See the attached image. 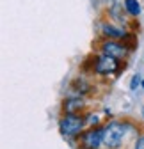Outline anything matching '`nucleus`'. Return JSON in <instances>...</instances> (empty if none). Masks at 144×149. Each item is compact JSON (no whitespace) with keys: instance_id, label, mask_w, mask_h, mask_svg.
Returning a JSON list of instances; mask_svg holds the SVG:
<instances>
[{"instance_id":"20e7f679","label":"nucleus","mask_w":144,"mask_h":149,"mask_svg":"<svg viewBox=\"0 0 144 149\" xmlns=\"http://www.w3.org/2000/svg\"><path fill=\"white\" fill-rule=\"evenodd\" d=\"M103 144V126H89V130L80 135L82 149H100Z\"/></svg>"},{"instance_id":"7ed1b4c3","label":"nucleus","mask_w":144,"mask_h":149,"mask_svg":"<svg viewBox=\"0 0 144 149\" xmlns=\"http://www.w3.org/2000/svg\"><path fill=\"white\" fill-rule=\"evenodd\" d=\"M124 68H127V64L121 62L119 59L101 53V55H94L93 57L91 73L100 74V77H112V74H119L121 71H124Z\"/></svg>"},{"instance_id":"f257e3e1","label":"nucleus","mask_w":144,"mask_h":149,"mask_svg":"<svg viewBox=\"0 0 144 149\" xmlns=\"http://www.w3.org/2000/svg\"><path fill=\"white\" fill-rule=\"evenodd\" d=\"M130 135V124L127 121H109L103 126V146L107 149H121Z\"/></svg>"},{"instance_id":"39448f33","label":"nucleus","mask_w":144,"mask_h":149,"mask_svg":"<svg viewBox=\"0 0 144 149\" xmlns=\"http://www.w3.org/2000/svg\"><path fill=\"white\" fill-rule=\"evenodd\" d=\"M100 50L101 53H107V55H110V57H116L119 61L123 59H127V55L130 53V50L124 46L121 41H116V39H105L101 45H100Z\"/></svg>"},{"instance_id":"0eeeda50","label":"nucleus","mask_w":144,"mask_h":149,"mask_svg":"<svg viewBox=\"0 0 144 149\" xmlns=\"http://www.w3.org/2000/svg\"><path fill=\"white\" fill-rule=\"evenodd\" d=\"M84 98L80 96H69L62 101V112L64 114H80V112L84 110Z\"/></svg>"},{"instance_id":"f03ea898","label":"nucleus","mask_w":144,"mask_h":149,"mask_svg":"<svg viewBox=\"0 0 144 149\" xmlns=\"http://www.w3.org/2000/svg\"><path fill=\"white\" fill-rule=\"evenodd\" d=\"M87 119L82 114H62L59 119V133L66 140L80 139V135L85 132Z\"/></svg>"},{"instance_id":"9b49d317","label":"nucleus","mask_w":144,"mask_h":149,"mask_svg":"<svg viewBox=\"0 0 144 149\" xmlns=\"http://www.w3.org/2000/svg\"><path fill=\"white\" fill-rule=\"evenodd\" d=\"M141 85H142V77H141V74H134L132 80H130V91H135Z\"/></svg>"},{"instance_id":"ddd939ff","label":"nucleus","mask_w":144,"mask_h":149,"mask_svg":"<svg viewBox=\"0 0 144 149\" xmlns=\"http://www.w3.org/2000/svg\"><path fill=\"white\" fill-rule=\"evenodd\" d=\"M134 149H144V135H139L134 142Z\"/></svg>"},{"instance_id":"1a4fd4ad","label":"nucleus","mask_w":144,"mask_h":149,"mask_svg":"<svg viewBox=\"0 0 144 149\" xmlns=\"http://www.w3.org/2000/svg\"><path fill=\"white\" fill-rule=\"evenodd\" d=\"M121 43L127 46L130 52H134V50L137 48V36H135L134 32H127V34H124V37L121 39Z\"/></svg>"},{"instance_id":"f8f14e48","label":"nucleus","mask_w":144,"mask_h":149,"mask_svg":"<svg viewBox=\"0 0 144 149\" xmlns=\"http://www.w3.org/2000/svg\"><path fill=\"white\" fill-rule=\"evenodd\" d=\"M87 126H100V116L98 114H87Z\"/></svg>"},{"instance_id":"9d476101","label":"nucleus","mask_w":144,"mask_h":149,"mask_svg":"<svg viewBox=\"0 0 144 149\" xmlns=\"http://www.w3.org/2000/svg\"><path fill=\"white\" fill-rule=\"evenodd\" d=\"M73 87H77L78 96H80V94H85V92L89 91V84H87L84 78H77V80L73 82Z\"/></svg>"},{"instance_id":"2eb2a0df","label":"nucleus","mask_w":144,"mask_h":149,"mask_svg":"<svg viewBox=\"0 0 144 149\" xmlns=\"http://www.w3.org/2000/svg\"><path fill=\"white\" fill-rule=\"evenodd\" d=\"M141 87H142V89H144V78H142V85H141Z\"/></svg>"},{"instance_id":"6e6552de","label":"nucleus","mask_w":144,"mask_h":149,"mask_svg":"<svg viewBox=\"0 0 144 149\" xmlns=\"http://www.w3.org/2000/svg\"><path fill=\"white\" fill-rule=\"evenodd\" d=\"M123 7H124V13L128 16H132V18H137L142 13V7H141L139 0H123Z\"/></svg>"},{"instance_id":"423d86ee","label":"nucleus","mask_w":144,"mask_h":149,"mask_svg":"<svg viewBox=\"0 0 144 149\" xmlns=\"http://www.w3.org/2000/svg\"><path fill=\"white\" fill-rule=\"evenodd\" d=\"M101 37H105V39H116V41H121L123 37H124V29L110 23V22H103L101 23Z\"/></svg>"},{"instance_id":"4468645a","label":"nucleus","mask_w":144,"mask_h":149,"mask_svg":"<svg viewBox=\"0 0 144 149\" xmlns=\"http://www.w3.org/2000/svg\"><path fill=\"white\" fill-rule=\"evenodd\" d=\"M141 116H142V119H144V105H142V108H141Z\"/></svg>"}]
</instances>
